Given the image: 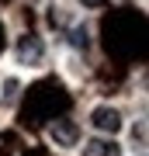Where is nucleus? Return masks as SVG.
Instances as JSON below:
<instances>
[{
	"label": "nucleus",
	"mask_w": 149,
	"mask_h": 156,
	"mask_svg": "<svg viewBox=\"0 0 149 156\" xmlns=\"http://www.w3.org/2000/svg\"><path fill=\"white\" fill-rule=\"evenodd\" d=\"M14 56H17V62H24V66H38L42 56H45V45L35 38V35H24V38H17V45H14Z\"/></svg>",
	"instance_id": "f257e3e1"
},
{
	"label": "nucleus",
	"mask_w": 149,
	"mask_h": 156,
	"mask_svg": "<svg viewBox=\"0 0 149 156\" xmlns=\"http://www.w3.org/2000/svg\"><path fill=\"white\" fill-rule=\"evenodd\" d=\"M80 4H83V7H94V11H97V7H104L108 0H80Z\"/></svg>",
	"instance_id": "423d86ee"
},
{
	"label": "nucleus",
	"mask_w": 149,
	"mask_h": 156,
	"mask_svg": "<svg viewBox=\"0 0 149 156\" xmlns=\"http://www.w3.org/2000/svg\"><path fill=\"white\" fill-rule=\"evenodd\" d=\"M17 87H21L17 80H7V97H14V94H17Z\"/></svg>",
	"instance_id": "0eeeda50"
},
{
	"label": "nucleus",
	"mask_w": 149,
	"mask_h": 156,
	"mask_svg": "<svg viewBox=\"0 0 149 156\" xmlns=\"http://www.w3.org/2000/svg\"><path fill=\"white\" fill-rule=\"evenodd\" d=\"M73 45H76V49H80V45H87V31H83V28H76V31H73V38H69Z\"/></svg>",
	"instance_id": "39448f33"
},
{
	"label": "nucleus",
	"mask_w": 149,
	"mask_h": 156,
	"mask_svg": "<svg viewBox=\"0 0 149 156\" xmlns=\"http://www.w3.org/2000/svg\"><path fill=\"white\" fill-rule=\"evenodd\" d=\"M83 156H122V146L115 139H90L83 142Z\"/></svg>",
	"instance_id": "20e7f679"
},
{
	"label": "nucleus",
	"mask_w": 149,
	"mask_h": 156,
	"mask_svg": "<svg viewBox=\"0 0 149 156\" xmlns=\"http://www.w3.org/2000/svg\"><path fill=\"white\" fill-rule=\"evenodd\" d=\"M49 135H52L55 146H66V149H73V146L80 142V128H76V122H69V118L52 122V125H49Z\"/></svg>",
	"instance_id": "7ed1b4c3"
},
{
	"label": "nucleus",
	"mask_w": 149,
	"mask_h": 156,
	"mask_svg": "<svg viewBox=\"0 0 149 156\" xmlns=\"http://www.w3.org/2000/svg\"><path fill=\"white\" fill-rule=\"evenodd\" d=\"M90 125H94L97 132H104V135H115V132H122V115H118L115 108L101 104V108L90 111Z\"/></svg>",
	"instance_id": "f03ea898"
}]
</instances>
